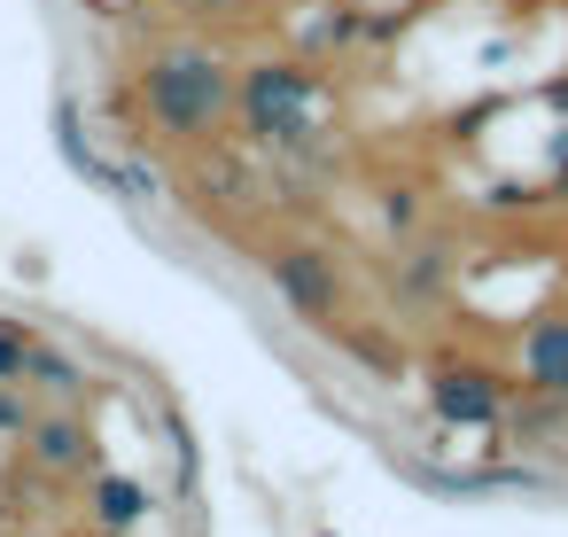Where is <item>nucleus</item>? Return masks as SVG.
I'll return each instance as SVG.
<instances>
[{
    "label": "nucleus",
    "mask_w": 568,
    "mask_h": 537,
    "mask_svg": "<svg viewBox=\"0 0 568 537\" xmlns=\"http://www.w3.org/2000/svg\"><path fill=\"white\" fill-rule=\"evenodd\" d=\"M242 102H250V125H257L265 141H304V133H312V110H320V87H312L304 71H288V63H265Z\"/></svg>",
    "instance_id": "2"
},
{
    "label": "nucleus",
    "mask_w": 568,
    "mask_h": 537,
    "mask_svg": "<svg viewBox=\"0 0 568 537\" xmlns=\"http://www.w3.org/2000/svg\"><path fill=\"white\" fill-rule=\"evenodd\" d=\"M529 374H537L545 389H568V320H545V327L529 335Z\"/></svg>",
    "instance_id": "4"
},
{
    "label": "nucleus",
    "mask_w": 568,
    "mask_h": 537,
    "mask_svg": "<svg viewBox=\"0 0 568 537\" xmlns=\"http://www.w3.org/2000/svg\"><path fill=\"white\" fill-rule=\"evenodd\" d=\"M141 87H149V118H156L164 133H211L219 110H226V71H219L211 55H195V48L156 55Z\"/></svg>",
    "instance_id": "1"
},
{
    "label": "nucleus",
    "mask_w": 568,
    "mask_h": 537,
    "mask_svg": "<svg viewBox=\"0 0 568 537\" xmlns=\"http://www.w3.org/2000/svg\"><path fill=\"white\" fill-rule=\"evenodd\" d=\"M102 514H110V521H133V514H141V490H133V483H102Z\"/></svg>",
    "instance_id": "6"
},
{
    "label": "nucleus",
    "mask_w": 568,
    "mask_h": 537,
    "mask_svg": "<svg viewBox=\"0 0 568 537\" xmlns=\"http://www.w3.org/2000/svg\"><path fill=\"white\" fill-rule=\"evenodd\" d=\"M281 288H288L296 304L327 312V281H320V265H312V257H281Z\"/></svg>",
    "instance_id": "5"
},
{
    "label": "nucleus",
    "mask_w": 568,
    "mask_h": 537,
    "mask_svg": "<svg viewBox=\"0 0 568 537\" xmlns=\"http://www.w3.org/2000/svg\"><path fill=\"white\" fill-rule=\"evenodd\" d=\"M40 452H48V459H71V452H79V436H71V428H48V436H40Z\"/></svg>",
    "instance_id": "7"
},
{
    "label": "nucleus",
    "mask_w": 568,
    "mask_h": 537,
    "mask_svg": "<svg viewBox=\"0 0 568 537\" xmlns=\"http://www.w3.org/2000/svg\"><path fill=\"white\" fill-rule=\"evenodd\" d=\"M436 413L444 421H490V382L483 374H444L436 382Z\"/></svg>",
    "instance_id": "3"
},
{
    "label": "nucleus",
    "mask_w": 568,
    "mask_h": 537,
    "mask_svg": "<svg viewBox=\"0 0 568 537\" xmlns=\"http://www.w3.org/2000/svg\"><path fill=\"white\" fill-rule=\"evenodd\" d=\"M17 366H24V343H17L9 327H0V374H17Z\"/></svg>",
    "instance_id": "8"
}]
</instances>
